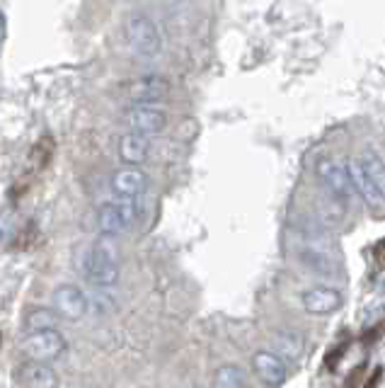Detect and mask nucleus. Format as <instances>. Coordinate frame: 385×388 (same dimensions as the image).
<instances>
[{
  "label": "nucleus",
  "mask_w": 385,
  "mask_h": 388,
  "mask_svg": "<svg viewBox=\"0 0 385 388\" xmlns=\"http://www.w3.org/2000/svg\"><path fill=\"white\" fill-rule=\"evenodd\" d=\"M85 279L97 289H112L122 279V262H119L117 238L100 236L85 252L82 260Z\"/></svg>",
  "instance_id": "obj_1"
},
{
  "label": "nucleus",
  "mask_w": 385,
  "mask_h": 388,
  "mask_svg": "<svg viewBox=\"0 0 385 388\" xmlns=\"http://www.w3.org/2000/svg\"><path fill=\"white\" fill-rule=\"evenodd\" d=\"M315 173L320 178V182L327 187V192L335 196V201L344 209H349L351 201L356 199V189L351 185L349 170H347V163H340L332 155H322L315 163Z\"/></svg>",
  "instance_id": "obj_2"
},
{
  "label": "nucleus",
  "mask_w": 385,
  "mask_h": 388,
  "mask_svg": "<svg viewBox=\"0 0 385 388\" xmlns=\"http://www.w3.org/2000/svg\"><path fill=\"white\" fill-rule=\"evenodd\" d=\"M138 221V204L129 199H117L107 201L97 211V226H100L102 236H122L129 229H133V224Z\"/></svg>",
  "instance_id": "obj_3"
},
{
  "label": "nucleus",
  "mask_w": 385,
  "mask_h": 388,
  "mask_svg": "<svg viewBox=\"0 0 385 388\" xmlns=\"http://www.w3.org/2000/svg\"><path fill=\"white\" fill-rule=\"evenodd\" d=\"M126 37L131 44L133 54L143 56V59H153L163 51V34H160L158 24L145 15H136L126 22Z\"/></svg>",
  "instance_id": "obj_4"
},
{
  "label": "nucleus",
  "mask_w": 385,
  "mask_h": 388,
  "mask_svg": "<svg viewBox=\"0 0 385 388\" xmlns=\"http://www.w3.org/2000/svg\"><path fill=\"white\" fill-rule=\"evenodd\" d=\"M20 350L27 357V361L51 364L66 352V340L59 330H39V333H29L20 343Z\"/></svg>",
  "instance_id": "obj_5"
},
{
  "label": "nucleus",
  "mask_w": 385,
  "mask_h": 388,
  "mask_svg": "<svg viewBox=\"0 0 385 388\" xmlns=\"http://www.w3.org/2000/svg\"><path fill=\"white\" fill-rule=\"evenodd\" d=\"M129 131L140 134V136H155L168 127V112L158 105H133L124 115Z\"/></svg>",
  "instance_id": "obj_6"
},
{
  "label": "nucleus",
  "mask_w": 385,
  "mask_h": 388,
  "mask_svg": "<svg viewBox=\"0 0 385 388\" xmlns=\"http://www.w3.org/2000/svg\"><path fill=\"white\" fill-rule=\"evenodd\" d=\"M126 95L133 105H158L170 95V80L165 76L148 73L129 82Z\"/></svg>",
  "instance_id": "obj_7"
},
{
  "label": "nucleus",
  "mask_w": 385,
  "mask_h": 388,
  "mask_svg": "<svg viewBox=\"0 0 385 388\" xmlns=\"http://www.w3.org/2000/svg\"><path fill=\"white\" fill-rule=\"evenodd\" d=\"M54 310L64 320H82L90 310V299L75 284H61L54 292Z\"/></svg>",
  "instance_id": "obj_8"
},
{
  "label": "nucleus",
  "mask_w": 385,
  "mask_h": 388,
  "mask_svg": "<svg viewBox=\"0 0 385 388\" xmlns=\"http://www.w3.org/2000/svg\"><path fill=\"white\" fill-rule=\"evenodd\" d=\"M109 187H112V194L117 199H129V201H138V196H143V192L148 189V175L140 168H119L117 173L109 180Z\"/></svg>",
  "instance_id": "obj_9"
},
{
  "label": "nucleus",
  "mask_w": 385,
  "mask_h": 388,
  "mask_svg": "<svg viewBox=\"0 0 385 388\" xmlns=\"http://www.w3.org/2000/svg\"><path fill=\"white\" fill-rule=\"evenodd\" d=\"M252 369H254V374H257V379L262 381L264 386H269V388L284 386L286 379H289V369H286V361L281 359L277 352H267V350L254 352Z\"/></svg>",
  "instance_id": "obj_10"
},
{
  "label": "nucleus",
  "mask_w": 385,
  "mask_h": 388,
  "mask_svg": "<svg viewBox=\"0 0 385 388\" xmlns=\"http://www.w3.org/2000/svg\"><path fill=\"white\" fill-rule=\"evenodd\" d=\"M347 170H349L351 185H354V189H356V194L363 199V204H366L368 209H373V211L381 209V206L385 204V199L381 196V192L376 189L373 180L368 178V173L363 170L361 160H358V158H351L349 163H347Z\"/></svg>",
  "instance_id": "obj_11"
},
{
  "label": "nucleus",
  "mask_w": 385,
  "mask_h": 388,
  "mask_svg": "<svg viewBox=\"0 0 385 388\" xmlns=\"http://www.w3.org/2000/svg\"><path fill=\"white\" fill-rule=\"evenodd\" d=\"M300 303L310 315H330L342 306V296L337 289L330 287H315L300 296Z\"/></svg>",
  "instance_id": "obj_12"
},
{
  "label": "nucleus",
  "mask_w": 385,
  "mask_h": 388,
  "mask_svg": "<svg viewBox=\"0 0 385 388\" xmlns=\"http://www.w3.org/2000/svg\"><path fill=\"white\" fill-rule=\"evenodd\" d=\"M150 155V138L140 136V134H124L122 141H119V158H122L124 165L129 168H138L148 160Z\"/></svg>",
  "instance_id": "obj_13"
},
{
  "label": "nucleus",
  "mask_w": 385,
  "mask_h": 388,
  "mask_svg": "<svg viewBox=\"0 0 385 388\" xmlns=\"http://www.w3.org/2000/svg\"><path fill=\"white\" fill-rule=\"evenodd\" d=\"M20 384L24 388H59V374L51 364L27 361L20 366Z\"/></svg>",
  "instance_id": "obj_14"
},
{
  "label": "nucleus",
  "mask_w": 385,
  "mask_h": 388,
  "mask_svg": "<svg viewBox=\"0 0 385 388\" xmlns=\"http://www.w3.org/2000/svg\"><path fill=\"white\" fill-rule=\"evenodd\" d=\"M358 160H361L363 170L368 173V178L373 180L376 189L385 199V158L376 151V148H363L361 155H358Z\"/></svg>",
  "instance_id": "obj_15"
},
{
  "label": "nucleus",
  "mask_w": 385,
  "mask_h": 388,
  "mask_svg": "<svg viewBox=\"0 0 385 388\" xmlns=\"http://www.w3.org/2000/svg\"><path fill=\"white\" fill-rule=\"evenodd\" d=\"M59 325V313L51 308H32L24 315V328L29 333H39V330H56Z\"/></svg>",
  "instance_id": "obj_16"
},
{
  "label": "nucleus",
  "mask_w": 385,
  "mask_h": 388,
  "mask_svg": "<svg viewBox=\"0 0 385 388\" xmlns=\"http://www.w3.org/2000/svg\"><path fill=\"white\" fill-rule=\"evenodd\" d=\"M213 388H245V374L238 364L218 366L213 376Z\"/></svg>",
  "instance_id": "obj_17"
},
{
  "label": "nucleus",
  "mask_w": 385,
  "mask_h": 388,
  "mask_svg": "<svg viewBox=\"0 0 385 388\" xmlns=\"http://www.w3.org/2000/svg\"><path fill=\"white\" fill-rule=\"evenodd\" d=\"M51 158H54V138L44 136V138H39V141L34 143L32 151H29V168H32L34 173H39V170H44L46 165L51 163Z\"/></svg>",
  "instance_id": "obj_18"
},
{
  "label": "nucleus",
  "mask_w": 385,
  "mask_h": 388,
  "mask_svg": "<svg viewBox=\"0 0 385 388\" xmlns=\"http://www.w3.org/2000/svg\"><path fill=\"white\" fill-rule=\"evenodd\" d=\"M363 379H366V364L354 366L351 374L347 376V381H344V388H361Z\"/></svg>",
  "instance_id": "obj_19"
},
{
  "label": "nucleus",
  "mask_w": 385,
  "mask_h": 388,
  "mask_svg": "<svg viewBox=\"0 0 385 388\" xmlns=\"http://www.w3.org/2000/svg\"><path fill=\"white\" fill-rule=\"evenodd\" d=\"M277 345L284 350V354L291 357V359H298V357H300V345L293 343L291 338H286V335H284V338H277Z\"/></svg>",
  "instance_id": "obj_20"
},
{
  "label": "nucleus",
  "mask_w": 385,
  "mask_h": 388,
  "mask_svg": "<svg viewBox=\"0 0 385 388\" xmlns=\"http://www.w3.org/2000/svg\"><path fill=\"white\" fill-rule=\"evenodd\" d=\"M347 347H349V343L340 345V347H335V350L330 352V357H327V359H325V366H327V369H330V371H335V369H337V361H340L342 357H344Z\"/></svg>",
  "instance_id": "obj_21"
},
{
  "label": "nucleus",
  "mask_w": 385,
  "mask_h": 388,
  "mask_svg": "<svg viewBox=\"0 0 385 388\" xmlns=\"http://www.w3.org/2000/svg\"><path fill=\"white\" fill-rule=\"evenodd\" d=\"M381 381H383V369H381V366H376V369H373L371 374L363 379L361 388H378V386H381Z\"/></svg>",
  "instance_id": "obj_22"
}]
</instances>
